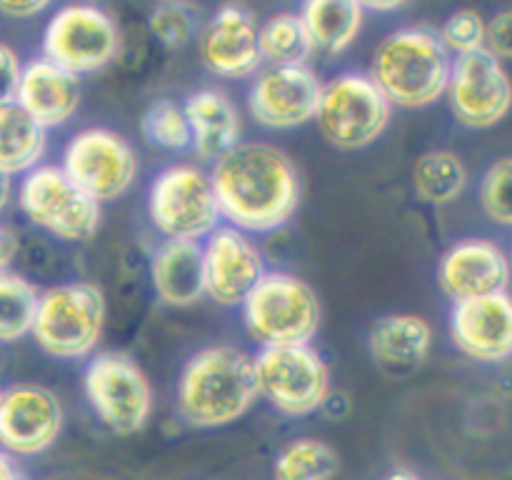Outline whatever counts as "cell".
Masks as SVG:
<instances>
[{
    "mask_svg": "<svg viewBox=\"0 0 512 480\" xmlns=\"http://www.w3.org/2000/svg\"><path fill=\"white\" fill-rule=\"evenodd\" d=\"M80 100H83L80 75L60 68L58 63L43 58V55L23 63L15 103L30 118L38 120L45 130L68 125L78 113Z\"/></svg>",
    "mask_w": 512,
    "mask_h": 480,
    "instance_id": "obj_20",
    "label": "cell"
},
{
    "mask_svg": "<svg viewBox=\"0 0 512 480\" xmlns=\"http://www.w3.org/2000/svg\"><path fill=\"white\" fill-rule=\"evenodd\" d=\"M485 50L503 63L512 60V8L498 10L485 23Z\"/></svg>",
    "mask_w": 512,
    "mask_h": 480,
    "instance_id": "obj_34",
    "label": "cell"
},
{
    "mask_svg": "<svg viewBox=\"0 0 512 480\" xmlns=\"http://www.w3.org/2000/svg\"><path fill=\"white\" fill-rule=\"evenodd\" d=\"M508 258H510V268H512V245H510V253H508Z\"/></svg>",
    "mask_w": 512,
    "mask_h": 480,
    "instance_id": "obj_42",
    "label": "cell"
},
{
    "mask_svg": "<svg viewBox=\"0 0 512 480\" xmlns=\"http://www.w3.org/2000/svg\"><path fill=\"white\" fill-rule=\"evenodd\" d=\"M433 338V325L423 315L390 313L370 328L368 353L383 370L408 373L428 360Z\"/></svg>",
    "mask_w": 512,
    "mask_h": 480,
    "instance_id": "obj_23",
    "label": "cell"
},
{
    "mask_svg": "<svg viewBox=\"0 0 512 480\" xmlns=\"http://www.w3.org/2000/svg\"><path fill=\"white\" fill-rule=\"evenodd\" d=\"M190 125V148L200 160L215 163L243 140V115L225 90L200 88L183 100Z\"/></svg>",
    "mask_w": 512,
    "mask_h": 480,
    "instance_id": "obj_21",
    "label": "cell"
},
{
    "mask_svg": "<svg viewBox=\"0 0 512 480\" xmlns=\"http://www.w3.org/2000/svg\"><path fill=\"white\" fill-rule=\"evenodd\" d=\"M383 480H423V478L415 473H410V470H393V473L385 475Z\"/></svg>",
    "mask_w": 512,
    "mask_h": 480,
    "instance_id": "obj_41",
    "label": "cell"
},
{
    "mask_svg": "<svg viewBox=\"0 0 512 480\" xmlns=\"http://www.w3.org/2000/svg\"><path fill=\"white\" fill-rule=\"evenodd\" d=\"M485 23L488 20L478 10L460 8L445 18L438 35L445 48H448V53L458 58V55H468L485 48Z\"/></svg>",
    "mask_w": 512,
    "mask_h": 480,
    "instance_id": "obj_33",
    "label": "cell"
},
{
    "mask_svg": "<svg viewBox=\"0 0 512 480\" xmlns=\"http://www.w3.org/2000/svg\"><path fill=\"white\" fill-rule=\"evenodd\" d=\"M48 153V130L30 118L18 103L0 105V170L13 175L28 173L43 163Z\"/></svg>",
    "mask_w": 512,
    "mask_h": 480,
    "instance_id": "obj_25",
    "label": "cell"
},
{
    "mask_svg": "<svg viewBox=\"0 0 512 480\" xmlns=\"http://www.w3.org/2000/svg\"><path fill=\"white\" fill-rule=\"evenodd\" d=\"M298 15L315 53L330 58L348 53L365 23V8L360 0H303Z\"/></svg>",
    "mask_w": 512,
    "mask_h": 480,
    "instance_id": "obj_24",
    "label": "cell"
},
{
    "mask_svg": "<svg viewBox=\"0 0 512 480\" xmlns=\"http://www.w3.org/2000/svg\"><path fill=\"white\" fill-rule=\"evenodd\" d=\"M145 213L150 228L163 240L200 243L223 223L210 170L195 163H173L158 170L148 183Z\"/></svg>",
    "mask_w": 512,
    "mask_h": 480,
    "instance_id": "obj_6",
    "label": "cell"
},
{
    "mask_svg": "<svg viewBox=\"0 0 512 480\" xmlns=\"http://www.w3.org/2000/svg\"><path fill=\"white\" fill-rule=\"evenodd\" d=\"M15 203L30 225L63 243H85L103 220V205L75 185L58 163L45 160L20 175Z\"/></svg>",
    "mask_w": 512,
    "mask_h": 480,
    "instance_id": "obj_8",
    "label": "cell"
},
{
    "mask_svg": "<svg viewBox=\"0 0 512 480\" xmlns=\"http://www.w3.org/2000/svg\"><path fill=\"white\" fill-rule=\"evenodd\" d=\"M320 88L323 80L308 63L263 65L250 78L245 105L255 125L275 133H288L313 123Z\"/></svg>",
    "mask_w": 512,
    "mask_h": 480,
    "instance_id": "obj_14",
    "label": "cell"
},
{
    "mask_svg": "<svg viewBox=\"0 0 512 480\" xmlns=\"http://www.w3.org/2000/svg\"><path fill=\"white\" fill-rule=\"evenodd\" d=\"M470 173L458 153L445 148L428 150L413 165V190L418 200L433 208L453 205L468 190Z\"/></svg>",
    "mask_w": 512,
    "mask_h": 480,
    "instance_id": "obj_26",
    "label": "cell"
},
{
    "mask_svg": "<svg viewBox=\"0 0 512 480\" xmlns=\"http://www.w3.org/2000/svg\"><path fill=\"white\" fill-rule=\"evenodd\" d=\"M220 215L250 235H270L295 218L303 180L295 160L265 140H240L210 170Z\"/></svg>",
    "mask_w": 512,
    "mask_h": 480,
    "instance_id": "obj_1",
    "label": "cell"
},
{
    "mask_svg": "<svg viewBox=\"0 0 512 480\" xmlns=\"http://www.w3.org/2000/svg\"><path fill=\"white\" fill-rule=\"evenodd\" d=\"M108 300L90 280H68L40 290L30 338L55 360H88L98 350Z\"/></svg>",
    "mask_w": 512,
    "mask_h": 480,
    "instance_id": "obj_4",
    "label": "cell"
},
{
    "mask_svg": "<svg viewBox=\"0 0 512 480\" xmlns=\"http://www.w3.org/2000/svg\"><path fill=\"white\" fill-rule=\"evenodd\" d=\"M410 0H360V5L365 8V13H380V15H388V13H398L408 5Z\"/></svg>",
    "mask_w": 512,
    "mask_h": 480,
    "instance_id": "obj_38",
    "label": "cell"
},
{
    "mask_svg": "<svg viewBox=\"0 0 512 480\" xmlns=\"http://www.w3.org/2000/svg\"><path fill=\"white\" fill-rule=\"evenodd\" d=\"M58 165L100 205L123 198L140 173L133 143L123 133L103 125L75 130L65 140Z\"/></svg>",
    "mask_w": 512,
    "mask_h": 480,
    "instance_id": "obj_12",
    "label": "cell"
},
{
    "mask_svg": "<svg viewBox=\"0 0 512 480\" xmlns=\"http://www.w3.org/2000/svg\"><path fill=\"white\" fill-rule=\"evenodd\" d=\"M63 425V403L45 385L15 383L0 390V448L15 458H33L53 448Z\"/></svg>",
    "mask_w": 512,
    "mask_h": 480,
    "instance_id": "obj_16",
    "label": "cell"
},
{
    "mask_svg": "<svg viewBox=\"0 0 512 480\" xmlns=\"http://www.w3.org/2000/svg\"><path fill=\"white\" fill-rule=\"evenodd\" d=\"M510 258L503 245L490 238L455 240L438 263V285L453 303L508 290Z\"/></svg>",
    "mask_w": 512,
    "mask_h": 480,
    "instance_id": "obj_19",
    "label": "cell"
},
{
    "mask_svg": "<svg viewBox=\"0 0 512 480\" xmlns=\"http://www.w3.org/2000/svg\"><path fill=\"white\" fill-rule=\"evenodd\" d=\"M480 208L495 225L512 228V155L488 165L478 188Z\"/></svg>",
    "mask_w": 512,
    "mask_h": 480,
    "instance_id": "obj_32",
    "label": "cell"
},
{
    "mask_svg": "<svg viewBox=\"0 0 512 480\" xmlns=\"http://www.w3.org/2000/svg\"><path fill=\"white\" fill-rule=\"evenodd\" d=\"M15 255H18V235H15L13 228L0 220V273L3 270H10Z\"/></svg>",
    "mask_w": 512,
    "mask_h": 480,
    "instance_id": "obj_37",
    "label": "cell"
},
{
    "mask_svg": "<svg viewBox=\"0 0 512 480\" xmlns=\"http://www.w3.org/2000/svg\"><path fill=\"white\" fill-rule=\"evenodd\" d=\"M55 0H0V15L10 20H30L43 15Z\"/></svg>",
    "mask_w": 512,
    "mask_h": 480,
    "instance_id": "obj_36",
    "label": "cell"
},
{
    "mask_svg": "<svg viewBox=\"0 0 512 480\" xmlns=\"http://www.w3.org/2000/svg\"><path fill=\"white\" fill-rule=\"evenodd\" d=\"M338 453L318 438H295L283 445L273 463L275 480H333Z\"/></svg>",
    "mask_w": 512,
    "mask_h": 480,
    "instance_id": "obj_29",
    "label": "cell"
},
{
    "mask_svg": "<svg viewBox=\"0 0 512 480\" xmlns=\"http://www.w3.org/2000/svg\"><path fill=\"white\" fill-rule=\"evenodd\" d=\"M445 100L463 128L493 130L512 110V78L500 58L488 50L458 55L450 68Z\"/></svg>",
    "mask_w": 512,
    "mask_h": 480,
    "instance_id": "obj_13",
    "label": "cell"
},
{
    "mask_svg": "<svg viewBox=\"0 0 512 480\" xmlns=\"http://www.w3.org/2000/svg\"><path fill=\"white\" fill-rule=\"evenodd\" d=\"M150 285L168 308H190L205 298L203 248L195 240H160L150 255Z\"/></svg>",
    "mask_w": 512,
    "mask_h": 480,
    "instance_id": "obj_22",
    "label": "cell"
},
{
    "mask_svg": "<svg viewBox=\"0 0 512 480\" xmlns=\"http://www.w3.org/2000/svg\"><path fill=\"white\" fill-rule=\"evenodd\" d=\"M203 248V275L205 298L220 308H240L245 295L268 270L265 255L255 243V235L220 223L205 240Z\"/></svg>",
    "mask_w": 512,
    "mask_h": 480,
    "instance_id": "obj_17",
    "label": "cell"
},
{
    "mask_svg": "<svg viewBox=\"0 0 512 480\" xmlns=\"http://www.w3.org/2000/svg\"><path fill=\"white\" fill-rule=\"evenodd\" d=\"M0 390H3V388H0Z\"/></svg>",
    "mask_w": 512,
    "mask_h": 480,
    "instance_id": "obj_43",
    "label": "cell"
},
{
    "mask_svg": "<svg viewBox=\"0 0 512 480\" xmlns=\"http://www.w3.org/2000/svg\"><path fill=\"white\" fill-rule=\"evenodd\" d=\"M83 395L95 418L115 435H133L155 410L150 378L135 358L120 350H95L85 360Z\"/></svg>",
    "mask_w": 512,
    "mask_h": 480,
    "instance_id": "obj_10",
    "label": "cell"
},
{
    "mask_svg": "<svg viewBox=\"0 0 512 480\" xmlns=\"http://www.w3.org/2000/svg\"><path fill=\"white\" fill-rule=\"evenodd\" d=\"M200 25L203 15L193 0H158L148 15L150 35L168 50H180L193 43Z\"/></svg>",
    "mask_w": 512,
    "mask_h": 480,
    "instance_id": "obj_31",
    "label": "cell"
},
{
    "mask_svg": "<svg viewBox=\"0 0 512 480\" xmlns=\"http://www.w3.org/2000/svg\"><path fill=\"white\" fill-rule=\"evenodd\" d=\"M260 55L265 65L308 63L315 53L310 35L298 13H275L258 30Z\"/></svg>",
    "mask_w": 512,
    "mask_h": 480,
    "instance_id": "obj_28",
    "label": "cell"
},
{
    "mask_svg": "<svg viewBox=\"0 0 512 480\" xmlns=\"http://www.w3.org/2000/svg\"><path fill=\"white\" fill-rule=\"evenodd\" d=\"M453 55L428 25H405L385 35L373 50L368 75L398 110H425L448 88Z\"/></svg>",
    "mask_w": 512,
    "mask_h": 480,
    "instance_id": "obj_3",
    "label": "cell"
},
{
    "mask_svg": "<svg viewBox=\"0 0 512 480\" xmlns=\"http://www.w3.org/2000/svg\"><path fill=\"white\" fill-rule=\"evenodd\" d=\"M0 480H23L20 478L18 463H15V455H10L3 448H0Z\"/></svg>",
    "mask_w": 512,
    "mask_h": 480,
    "instance_id": "obj_39",
    "label": "cell"
},
{
    "mask_svg": "<svg viewBox=\"0 0 512 480\" xmlns=\"http://www.w3.org/2000/svg\"><path fill=\"white\" fill-rule=\"evenodd\" d=\"M40 290L15 270L0 273V345L28 338L38 310Z\"/></svg>",
    "mask_w": 512,
    "mask_h": 480,
    "instance_id": "obj_27",
    "label": "cell"
},
{
    "mask_svg": "<svg viewBox=\"0 0 512 480\" xmlns=\"http://www.w3.org/2000/svg\"><path fill=\"white\" fill-rule=\"evenodd\" d=\"M123 35L105 8L95 3L60 5L40 38V55L75 75H95L118 60Z\"/></svg>",
    "mask_w": 512,
    "mask_h": 480,
    "instance_id": "obj_11",
    "label": "cell"
},
{
    "mask_svg": "<svg viewBox=\"0 0 512 480\" xmlns=\"http://www.w3.org/2000/svg\"><path fill=\"white\" fill-rule=\"evenodd\" d=\"M258 400L253 355L230 343L205 345L183 363L175 410L195 430L228 428Z\"/></svg>",
    "mask_w": 512,
    "mask_h": 480,
    "instance_id": "obj_2",
    "label": "cell"
},
{
    "mask_svg": "<svg viewBox=\"0 0 512 480\" xmlns=\"http://www.w3.org/2000/svg\"><path fill=\"white\" fill-rule=\"evenodd\" d=\"M260 23L243 3H223L203 20L195 38L198 58L210 75L220 80H248L263 68L258 40Z\"/></svg>",
    "mask_w": 512,
    "mask_h": 480,
    "instance_id": "obj_15",
    "label": "cell"
},
{
    "mask_svg": "<svg viewBox=\"0 0 512 480\" xmlns=\"http://www.w3.org/2000/svg\"><path fill=\"white\" fill-rule=\"evenodd\" d=\"M450 340L465 358L498 365L512 358V295L508 290L453 303Z\"/></svg>",
    "mask_w": 512,
    "mask_h": 480,
    "instance_id": "obj_18",
    "label": "cell"
},
{
    "mask_svg": "<svg viewBox=\"0 0 512 480\" xmlns=\"http://www.w3.org/2000/svg\"><path fill=\"white\" fill-rule=\"evenodd\" d=\"M140 133L145 143L168 153H183L190 148V125L183 103L173 98H158L145 108L140 118Z\"/></svg>",
    "mask_w": 512,
    "mask_h": 480,
    "instance_id": "obj_30",
    "label": "cell"
},
{
    "mask_svg": "<svg viewBox=\"0 0 512 480\" xmlns=\"http://www.w3.org/2000/svg\"><path fill=\"white\" fill-rule=\"evenodd\" d=\"M393 110L368 73L348 70L323 83L313 123L330 148L360 153L383 138Z\"/></svg>",
    "mask_w": 512,
    "mask_h": 480,
    "instance_id": "obj_7",
    "label": "cell"
},
{
    "mask_svg": "<svg viewBox=\"0 0 512 480\" xmlns=\"http://www.w3.org/2000/svg\"><path fill=\"white\" fill-rule=\"evenodd\" d=\"M253 370L258 398L288 418L318 413L333 393L330 365L313 343L258 348Z\"/></svg>",
    "mask_w": 512,
    "mask_h": 480,
    "instance_id": "obj_9",
    "label": "cell"
},
{
    "mask_svg": "<svg viewBox=\"0 0 512 480\" xmlns=\"http://www.w3.org/2000/svg\"><path fill=\"white\" fill-rule=\"evenodd\" d=\"M245 333L258 348L313 343L323 305L313 285L288 270H265L240 303Z\"/></svg>",
    "mask_w": 512,
    "mask_h": 480,
    "instance_id": "obj_5",
    "label": "cell"
},
{
    "mask_svg": "<svg viewBox=\"0 0 512 480\" xmlns=\"http://www.w3.org/2000/svg\"><path fill=\"white\" fill-rule=\"evenodd\" d=\"M20 75H23V60L18 50L0 43V105L13 103L18 95Z\"/></svg>",
    "mask_w": 512,
    "mask_h": 480,
    "instance_id": "obj_35",
    "label": "cell"
},
{
    "mask_svg": "<svg viewBox=\"0 0 512 480\" xmlns=\"http://www.w3.org/2000/svg\"><path fill=\"white\" fill-rule=\"evenodd\" d=\"M10 200H13V178L0 170V213L8 208Z\"/></svg>",
    "mask_w": 512,
    "mask_h": 480,
    "instance_id": "obj_40",
    "label": "cell"
}]
</instances>
